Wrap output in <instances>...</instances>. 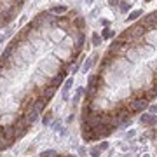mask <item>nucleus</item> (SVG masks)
<instances>
[{
    "mask_svg": "<svg viewBox=\"0 0 157 157\" xmlns=\"http://www.w3.org/2000/svg\"><path fill=\"white\" fill-rule=\"evenodd\" d=\"M0 134L12 141L14 138H16V134H14V126H4V127H0Z\"/></svg>",
    "mask_w": 157,
    "mask_h": 157,
    "instance_id": "5",
    "label": "nucleus"
},
{
    "mask_svg": "<svg viewBox=\"0 0 157 157\" xmlns=\"http://www.w3.org/2000/svg\"><path fill=\"white\" fill-rule=\"evenodd\" d=\"M140 16H143V11H133V12H129V16H127V21H136Z\"/></svg>",
    "mask_w": 157,
    "mask_h": 157,
    "instance_id": "9",
    "label": "nucleus"
},
{
    "mask_svg": "<svg viewBox=\"0 0 157 157\" xmlns=\"http://www.w3.org/2000/svg\"><path fill=\"white\" fill-rule=\"evenodd\" d=\"M108 4H110V7H117V5H121V0H108Z\"/></svg>",
    "mask_w": 157,
    "mask_h": 157,
    "instance_id": "20",
    "label": "nucleus"
},
{
    "mask_svg": "<svg viewBox=\"0 0 157 157\" xmlns=\"http://www.w3.org/2000/svg\"><path fill=\"white\" fill-rule=\"evenodd\" d=\"M52 155H56L54 150H47V152H42L40 154V157H52Z\"/></svg>",
    "mask_w": 157,
    "mask_h": 157,
    "instance_id": "16",
    "label": "nucleus"
},
{
    "mask_svg": "<svg viewBox=\"0 0 157 157\" xmlns=\"http://www.w3.org/2000/svg\"><path fill=\"white\" fill-rule=\"evenodd\" d=\"M148 110L150 113H157V105H148Z\"/></svg>",
    "mask_w": 157,
    "mask_h": 157,
    "instance_id": "22",
    "label": "nucleus"
},
{
    "mask_svg": "<svg viewBox=\"0 0 157 157\" xmlns=\"http://www.w3.org/2000/svg\"><path fill=\"white\" fill-rule=\"evenodd\" d=\"M25 122L28 124V126H32V124H35L37 122V119H38V112L35 110V108H32V110H28L26 113H25Z\"/></svg>",
    "mask_w": 157,
    "mask_h": 157,
    "instance_id": "3",
    "label": "nucleus"
},
{
    "mask_svg": "<svg viewBox=\"0 0 157 157\" xmlns=\"http://www.w3.org/2000/svg\"><path fill=\"white\" fill-rule=\"evenodd\" d=\"M11 145H12V141L7 140V138H4L2 134H0V150H5V148H9Z\"/></svg>",
    "mask_w": 157,
    "mask_h": 157,
    "instance_id": "8",
    "label": "nucleus"
},
{
    "mask_svg": "<svg viewBox=\"0 0 157 157\" xmlns=\"http://www.w3.org/2000/svg\"><path fill=\"white\" fill-rule=\"evenodd\" d=\"M52 12H66V7L61 5V7H52Z\"/></svg>",
    "mask_w": 157,
    "mask_h": 157,
    "instance_id": "19",
    "label": "nucleus"
},
{
    "mask_svg": "<svg viewBox=\"0 0 157 157\" xmlns=\"http://www.w3.org/2000/svg\"><path fill=\"white\" fill-rule=\"evenodd\" d=\"M49 121H51V113H47V115L44 117V124H49Z\"/></svg>",
    "mask_w": 157,
    "mask_h": 157,
    "instance_id": "24",
    "label": "nucleus"
},
{
    "mask_svg": "<svg viewBox=\"0 0 157 157\" xmlns=\"http://www.w3.org/2000/svg\"><path fill=\"white\" fill-rule=\"evenodd\" d=\"M2 42H4V35H0V44H2Z\"/></svg>",
    "mask_w": 157,
    "mask_h": 157,
    "instance_id": "25",
    "label": "nucleus"
},
{
    "mask_svg": "<svg viewBox=\"0 0 157 157\" xmlns=\"http://www.w3.org/2000/svg\"><path fill=\"white\" fill-rule=\"evenodd\" d=\"M46 105H47V99H44V98H40V99H37V101H35V105H33V108L40 113L42 110H44L46 108Z\"/></svg>",
    "mask_w": 157,
    "mask_h": 157,
    "instance_id": "6",
    "label": "nucleus"
},
{
    "mask_svg": "<svg viewBox=\"0 0 157 157\" xmlns=\"http://www.w3.org/2000/svg\"><path fill=\"white\" fill-rule=\"evenodd\" d=\"M140 122L143 126H155L157 124V115H154V113H143V115L140 117Z\"/></svg>",
    "mask_w": 157,
    "mask_h": 157,
    "instance_id": "4",
    "label": "nucleus"
},
{
    "mask_svg": "<svg viewBox=\"0 0 157 157\" xmlns=\"http://www.w3.org/2000/svg\"><path fill=\"white\" fill-rule=\"evenodd\" d=\"M112 37H115V32L110 30L108 26H105V28H103V32H101V38H112Z\"/></svg>",
    "mask_w": 157,
    "mask_h": 157,
    "instance_id": "10",
    "label": "nucleus"
},
{
    "mask_svg": "<svg viewBox=\"0 0 157 157\" xmlns=\"http://www.w3.org/2000/svg\"><path fill=\"white\" fill-rule=\"evenodd\" d=\"M129 9H131V4H129V2H126V0H122L121 5H119V11L126 14V12H129Z\"/></svg>",
    "mask_w": 157,
    "mask_h": 157,
    "instance_id": "13",
    "label": "nucleus"
},
{
    "mask_svg": "<svg viewBox=\"0 0 157 157\" xmlns=\"http://www.w3.org/2000/svg\"><path fill=\"white\" fill-rule=\"evenodd\" d=\"M98 148H99V150H107V148H108V143H107V141H101Z\"/></svg>",
    "mask_w": 157,
    "mask_h": 157,
    "instance_id": "21",
    "label": "nucleus"
},
{
    "mask_svg": "<svg viewBox=\"0 0 157 157\" xmlns=\"http://www.w3.org/2000/svg\"><path fill=\"white\" fill-rule=\"evenodd\" d=\"M84 38H85V35H84V33H80V35H79V40H77V47H80V46L84 44Z\"/></svg>",
    "mask_w": 157,
    "mask_h": 157,
    "instance_id": "18",
    "label": "nucleus"
},
{
    "mask_svg": "<svg viewBox=\"0 0 157 157\" xmlns=\"http://www.w3.org/2000/svg\"><path fill=\"white\" fill-rule=\"evenodd\" d=\"M75 23H77V26H79V28H84V19H82V18H79Z\"/></svg>",
    "mask_w": 157,
    "mask_h": 157,
    "instance_id": "23",
    "label": "nucleus"
},
{
    "mask_svg": "<svg viewBox=\"0 0 157 157\" xmlns=\"http://www.w3.org/2000/svg\"><path fill=\"white\" fill-rule=\"evenodd\" d=\"M54 93H56V87H52V85H51V87H47L44 91V99H47V101H49V99L54 96Z\"/></svg>",
    "mask_w": 157,
    "mask_h": 157,
    "instance_id": "12",
    "label": "nucleus"
},
{
    "mask_svg": "<svg viewBox=\"0 0 157 157\" xmlns=\"http://www.w3.org/2000/svg\"><path fill=\"white\" fill-rule=\"evenodd\" d=\"M147 2H150V0H147Z\"/></svg>",
    "mask_w": 157,
    "mask_h": 157,
    "instance_id": "27",
    "label": "nucleus"
},
{
    "mask_svg": "<svg viewBox=\"0 0 157 157\" xmlns=\"http://www.w3.org/2000/svg\"><path fill=\"white\" fill-rule=\"evenodd\" d=\"M72 85H74V79L70 77V79H68V80L65 82V85H63V98H65V99L68 98V91L72 89Z\"/></svg>",
    "mask_w": 157,
    "mask_h": 157,
    "instance_id": "7",
    "label": "nucleus"
},
{
    "mask_svg": "<svg viewBox=\"0 0 157 157\" xmlns=\"http://www.w3.org/2000/svg\"><path fill=\"white\" fill-rule=\"evenodd\" d=\"M93 46H101V37L98 33H93Z\"/></svg>",
    "mask_w": 157,
    "mask_h": 157,
    "instance_id": "15",
    "label": "nucleus"
},
{
    "mask_svg": "<svg viewBox=\"0 0 157 157\" xmlns=\"http://www.w3.org/2000/svg\"><path fill=\"white\" fill-rule=\"evenodd\" d=\"M85 2H87V4H93V2H94V0H85Z\"/></svg>",
    "mask_w": 157,
    "mask_h": 157,
    "instance_id": "26",
    "label": "nucleus"
},
{
    "mask_svg": "<svg viewBox=\"0 0 157 157\" xmlns=\"http://www.w3.org/2000/svg\"><path fill=\"white\" fill-rule=\"evenodd\" d=\"M94 60H96V56H93V58H89L87 61H85V63H84V72H87V70H89V68L93 66V63H94Z\"/></svg>",
    "mask_w": 157,
    "mask_h": 157,
    "instance_id": "14",
    "label": "nucleus"
},
{
    "mask_svg": "<svg viewBox=\"0 0 157 157\" xmlns=\"http://www.w3.org/2000/svg\"><path fill=\"white\" fill-rule=\"evenodd\" d=\"M99 154H101V150H99L98 147H94V148H91V155H93V157H99Z\"/></svg>",
    "mask_w": 157,
    "mask_h": 157,
    "instance_id": "17",
    "label": "nucleus"
},
{
    "mask_svg": "<svg viewBox=\"0 0 157 157\" xmlns=\"http://www.w3.org/2000/svg\"><path fill=\"white\" fill-rule=\"evenodd\" d=\"M145 108H148V99H147V98H136V99H131L129 105H127V110H129L131 113L143 112Z\"/></svg>",
    "mask_w": 157,
    "mask_h": 157,
    "instance_id": "1",
    "label": "nucleus"
},
{
    "mask_svg": "<svg viewBox=\"0 0 157 157\" xmlns=\"http://www.w3.org/2000/svg\"><path fill=\"white\" fill-rule=\"evenodd\" d=\"M26 127H28V124L25 122V119L16 121V124H14V134H16V138H23L26 134V131H28Z\"/></svg>",
    "mask_w": 157,
    "mask_h": 157,
    "instance_id": "2",
    "label": "nucleus"
},
{
    "mask_svg": "<svg viewBox=\"0 0 157 157\" xmlns=\"http://www.w3.org/2000/svg\"><path fill=\"white\" fill-rule=\"evenodd\" d=\"M61 82H63V74H60V75H56V77L52 79L51 85H52V87H56V89H58L60 85H61Z\"/></svg>",
    "mask_w": 157,
    "mask_h": 157,
    "instance_id": "11",
    "label": "nucleus"
}]
</instances>
